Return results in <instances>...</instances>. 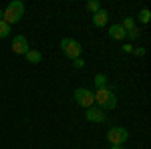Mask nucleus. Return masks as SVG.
Masks as SVG:
<instances>
[{"label": "nucleus", "instance_id": "7", "mask_svg": "<svg viewBox=\"0 0 151 149\" xmlns=\"http://www.w3.org/2000/svg\"><path fill=\"white\" fill-rule=\"evenodd\" d=\"M12 50L16 53V55H26L28 53V40H26V36L18 35L12 38Z\"/></svg>", "mask_w": 151, "mask_h": 149}, {"label": "nucleus", "instance_id": "1", "mask_svg": "<svg viewBox=\"0 0 151 149\" xmlns=\"http://www.w3.org/2000/svg\"><path fill=\"white\" fill-rule=\"evenodd\" d=\"M22 16H24V2H20V0H14V2H10V4H8V8L2 12V20H4L6 24L18 22Z\"/></svg>", "mask_w": 151, "mask_h": 149}, {"label": "nucleus", "instance_id": "21", "mask_svg": "<svg viewBox=\"0 0 151 149\" xmlns=\"http://www.w3.org/2000/svg\"><path fill=\"white\" fill-rule=\"evenodd\" d=\"M0 20H2V10H0Z\"/></svg>", "mask_w": 151, "mask_h": 149}, {"label": "nucleus", "instance_id": "16", "mask_svg": "<svg viewBox=\"0 0 151 149\" xmlns=\"http://www.w3.org/2000/svg\"><path fill=\"white\" fill-rule=\"evenodd\" d=\"M127 36L131 38V40H135V38H139V28H137V26H135V28H131V30L127 32Z\"/></svg>", "mask_w": 151, "mask_h": 149}, {"label": "nucleus", "instance_id": "17", "mask_svg": "<svg viewBox=\"0 0 151 149\" xmlns=\"http://www.w3.org/2000/svg\"><path fill=\"white\" fill-rule=\"evenodd\" d=\"M73 67H75V69H83V67H85V60H83L81 57L75 58V60H73Z\"/></svg>", "mask_w": 151, "mask_h": 149}, {"label": "nucleus", "instance_id": "6", "mask_svg": "<svg viewBox=\"0 0 151 149\" xmlns=\"http://www.w3.org/2000/svg\"><path fill=\"white\" fill-rule=\"evenodd\" d=\"M87 121H91V123H105L107 121V113H105L103 109H99V107H89L87 109Z\"/></svg>", "mask_w": 151, "mask_h": 149}, {"label": "nucleus", "instance_id": "13", "mask_svg": "<svg viewBox=\"0 0 151 149\" xmlns=\"http://www.w3.org/2000/svg\"><path fill=\"white\" fill-rule=\"evenodd\" d=\"M87 10H91L95 14V12L101 10V4H99V0H91V2H87Z\"/></svg>", "mask_w": 151, "mask_h": 149}, {"label": "nucleus", "instance_id": "5", "mask_svg": "<svg viewBox=\"0 0 151 149\" xmlns=\"http://www.w3.org/2000/svg\"><path fill=\"white\" fill-rule=\"evenodd\" d=\"M73 97H75V103L85 107V109L93 107V103H95V97H93V93L89 91V89H77Z\"/></svg>", "mask_w": 151, "mask_h": 149}, {"label": "nucleus", "instance_id": "15", "mask_svg": "<svg viewBox=\"0 0 151 149\" xmlns=\"http://www.w3.org/2000/svg\"><path fill=\"white\" fill-rule=\"evenodd\" d=\"M121 26H123V30H125V32H129L131 28H135V20H133V18H125Z\"/></svg>", "mask_w": 151, "mask_h": 149}, {"label": "nucleus", "instance_id": "9", "mask_svg": "<svg viewBox=\"0 0 151 149\" xmlns=\"http://www.w3.org/2000/svg\"><path fill=\"white\" fill-rule=\"evenodd\" d=\"M109 36H111L113 40H123V38L127 36V32L123 30V26H121V24H113V26L109 28Z\"/></svg>", "mask_w": 151, "mask_h": 149}, {"label": "nucleus", "instance_id": "11", "mask_svg": "<svg viewBox=\"0 0 151 149\" xmlns=\"http://www.w3.org/2000/svg\"><path fill=\"white\" fill-rule=\"evenodd\" d=\"M95 85H97V89H105L107 87V77L105 75H97L95 77Z\"/></svg>", "mask_w": 151, "mask_h": 149}, {"label": "nucleus", "instance_id": "20", "mask_svg": "<svg viewBox=\"0 0 151 149\" xmlns=\"http://www.w3.org/2000/svg\"><path fill=\"white\" fill-rule=\"evenodd\" d=\"M111 149H125L123 145H111Z\"/></svg>", "mask_w": 151, "mask_h": 149}, {"label": "nucleus", "instance_id": "14", "mask_svg": "<svg viewBox=\"0 0 151 149\" xmlns=\"http://www.w3.org/2000/svg\"><path fill=\"white\" fill-rule=\"evenodd\" d=\"M139 20H141L143 24H147V22L151 20V12L147 10V8H143V10L139 12Z\"/></svg>", "mask_w": 151, "mask_h": 149}, {"label": "nucleus", "instance_id": "2", "mask_svg": "<svg viewBox=\"0 0 151 149\" xmlns=\"http://www.w3.org/2000/svg\"><path fill=\"white\" fill-rule=\"evenodd\" d=\"M93 97H95V101L99 103V109H115L117 107V97H115V93L111 91V89H97V93H93Z\"/></svg>", "mask_w": 151, "mask_h": 149}, {"label": "nucleus", "instance_id": "8", "mask_svg": "<svg viewBox=\"0 0 151 149\" xmlns=\"http://www.w3.org/2000/svg\"><path fill=\"white\" fill-rule=\"evenodd\" d=\"M107 20H109V12L107 10H99L93 14V24L97 28H103L105 24H107Z\"/></svg>", "mask_w": 151, "mask_h": 149}, {"label": "nucleus", "instance_id": "12", "mask_svg": "<svg viewBox=\"0 0 151 149\" xmlns=\"http://www.w3.org/2000/svg\"><path fill=\"white\" fill-rule=\"evenodd\" d=\"M10 35V24H6L4 20H0V38Z\"/></svg>", "mask_w": 151, "mask_h": 149}, {"label": "nucleus", "instance_id": "10", "mask_svg": "<svg viewBox=\"0 0 151 149\" xmlns=\"http://www.w3.org/2000/svg\"><path fill=\"white\" fill-rule=\"evenodd\" d=\"M26 60H28V63H32V65H36V63H40V60H42V55H40L38 50L28 48V53H26Z\"/></svg>", "mask_w": 151, "mask_h": 149}, {"label": "nucleus", "instance_id": "4", "mask_svg": "<svg viewBox=\"0 0 151 149\" xmlns=\"http://www.w3.org/2000/svg\"><path fill=\"white\" fill-rule=\"evenodd\" d=\"M127 139H129V131L125 127H111L107 131V141L111 145H123Z\"/></svg>", "mask_w": 151, "mask_h": 149}, {"label": "nucleus", "instance_id": "19", "mask_svg": "<svg viewBox=\"0 0 151 149\" xmlns=\"http://www.w3.org/2000/svg\"><path fill=\"white\" fill-rule=\"evenodd\" d=\"M123 53H133V46H131V45H125V46H123Z\"/></svg>", "mask_w": 151, "mask_h": 149}, {"label": "nucleus", "instance_id": "18", "mask_svg": "<svg viewBox=\"0 0 151 149\" xmlns=\"http://www.w3.org/2000/svg\"><path fill=\"white\" fill-rule=\"evenodd\" d=\"M133 53H135V55H137V57H143V55H145V48H133Z\"/></svg>", "mask_w": 151, "mask_h": 149}, {"label": "nucleus", "instance_id": "3", "mask_svg": "<svg viewBox=\"0 0 151 149\" xmlns=\"http://www.w3.org/2000/svg\"><path fill=\"white\" fill-rule=\"evenodd\" d=\"M60 48H63V53H65V57H69L70 60H75V58L81 57V45L75 40V38H63L60 40Z\"/></svg>", "mask_w": 151, "mask_h": 149}]
</instances>
